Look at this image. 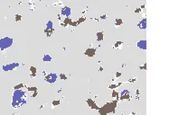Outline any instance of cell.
Returning <instances> with one entry per match:
<instances>
[{
    "label": "cell",
    "instance_id": "8992f818",
    "mask_svg": "<svg viewBox=\"0 0 178 115\" xmlns=\"http://www.w3.org/2000/svg\"><path fill=\"white\" fill-rule=\"evenodd\" d=\"M61 15H64V16H69V15H71V8L68 7V6L62 8V9H61Z\"/></svg>",
    "mask_w": 178,
    "mask_h": 115
},
{
    "label": "cell",
    "instance_id": "9c48e42d",
    "mask_svg": "<svg viewBox=\"0 0 178 115\" xmlns=\"http://www.w3.org/2000/svg\"><path fill=\"white\" fill-rule=\"evenodd\" d=\"M46 29L49 31L53 30V23L51 21H49L47 23H46Z\"/></svg>",
    "mask_w": 178,
    "mask_h": 115
},
{
    "label": "cell",
    "instance_id": "ba28073f",
    "mask_svg": "<svg viewBox=\"0 0 178 115\" xmlns=\"http://www.w3.org/2000/svg\"><path fill=\"white\" fill-rule=\"evenodd\" d=\"M43 60H44V62H51V61L53 60V58H52V56H50V55L46 54L43 57Z\"/></svg>",
    "mask_w": 178,
    "mask_h": 115
},
{
    "label": "cell",
    "instance_id": "277c9868",
    "mask_svg": "<svg viewBox=\"0 0 178 115\" xmlns=\"http://www.w3.org/2000/svg\"><path fill=\"white\" fill-rule=\"evenodd\" d=\"M18 66H19L18 63H12V64L9 65H5V66H3L2 68L4 71H10V70H14L15 68H16Z\"/></svg>",
    "mask_w": 178,
    "mask_h": 115
},
{
    "label": "cell",
    "instance_id": "6da1fadb",
    "mask_svg": "<svg viewBox=\"0 0 178 115\" xmlns=\"http://www.w3.org/2000/svg\"><path fill=\"white\" fill-rule=\"evenodd\" d=\"M25 104V92L23 90L15 91L13 94V103L12 105L14 108H18Z\"/></svg>",
    "mask_w": 178,
    "mask_h": 115
},
{
    "label": "cell",
    "instance_id": "7a4b0ae2",
    "mask_svg": "<svg viewBox=\"0 0 178 115\" xmlns=\"http://www.w3.org/2000/svg\"><path fill=\"white\" fill-rule=\"evenodd\" d=\"M13 44V39L10 37H5L0 40V49L5 50V49L10 48Z\"/></svg>",
    "mask_w": 178,
    "mask_h": 115
},
{
    "label": "cell",
    "instance_id": "5b68a950",
    "mask_svg": "<svg viewBox=\"0 0 178 115\" xmlns=\"http://www.w3.org/2000/svg\"><path fill=\"white\" fill-rule=\"evenodd\" d=\"M138 27L139 29H141V30H145V29L146 28V20H145V18L142 19L141 21L138 23Z\"/></svg>",
    "mask_w": 178,
    "mask_h": 115
},
{
    "label": "cell",
    "instance_id": "52a82bcc",
    "mask_svg": "<svg viewBox=\"0 0 178 115\" xmlns=\"http://www.w3.org/2000/svg\"><path fill=\"white\" fill-rule=\"evenodd\" d=\"M137 46L141 49H146V42L144 40L139 41V42H138V43H137Z\"/></svg>",
    "mask_w": 178,
    "mask_h": 115
},
{
    "label": "cell",
    "instance_id": "3957f363",
    "mask_svg": "<svg viewBox=\"0 0 178 115\" xmlns=\"http://www.w3.org/2000/svg\"><path fill=\"white\" fill-rule=\"evenodd\" d=\"M56 80H57V75L54 73L48 74V75L45 76V81L48 82V83H50V84H54Z\"/></svg>",
    "mask_w": 178,
    "mask_h": 115
}]
</instances>
